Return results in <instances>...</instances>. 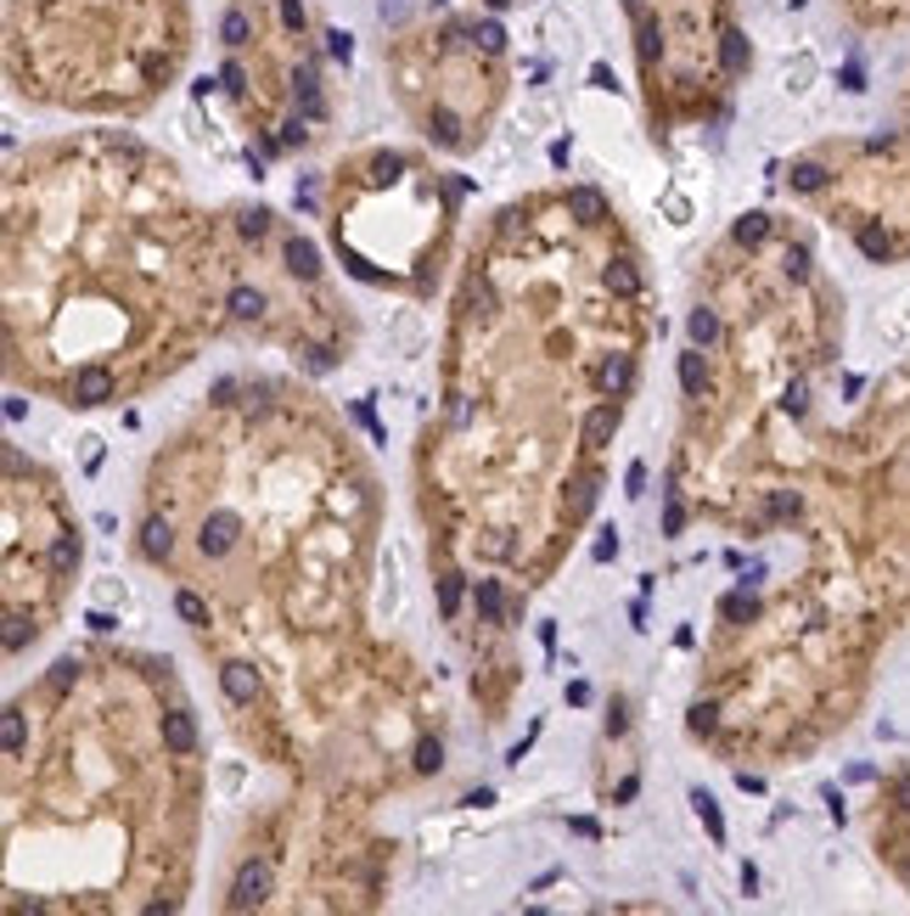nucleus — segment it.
Here are the masks:
<instances>
[{
  "label": "nucleus",
  "instance_id": "f257e3e1",
  "mask_svg": "<svg viewBox=\"0 0 910 916\" xmlns=\"http://www.w3.org/2000/svg\"><path fill=\"white\" fill-rule=\"evenodd\" d=\"M191 52L186 0H7V74L29 102L141 113Z\"/></svg>",
  "mask_w": 910,
  "mask_h": 916
},
{
  "label": "nucleus",
  "instance_id": "f03ea898",
  "mask_svg": "<svg viewBox=\"0 0 910 916\" xmlns=\"http://www.w3.org/2000/svg\"><path fill=\"white\" fill-rule=\"evenodd\" d=\"M793 198L816 203L872 265L910 259V74L894 119L866 135H838L793 158Z\"/></svg>",
  "mask_w": 910,
  "mask_h": 916
},
{
  "label": "nucleus",
  "instance_id": "7ed1b4c3",
  "mask_svg": "<svg viewBox=\"0 0 910 916\" xmlns=\"http://www.w3.org/2000/svg\"><path fill=\"white\" fill-rule=\"evenodd\" d=\"M501 57L506 29L495 18H445L427 34H405L389 57V74L422 135H434L450 153H467L484 141V124L501 108Z\"/></svg>",
  "mask_w": 910,
  "mask_h": 916
},
{
  "label": "nucleus",
  "instance_id": "20e7f679",
  "mask_svg": "<svg viewBox=\"0 0 910 916\" xmlns=\"http://www.w3.org/2000/svg\"><path fill=\"white\" fill-rule=\"evenodd\" d=\"M877 854L910 889V770L905 777H888L883 793H877Z\"/></svg>",
  "mask_w": 910,
  "mask_h": 916
},
{
  "label": "nucleus",
  "instance_id": "39448f33",
  "mask_svg": "<svg viewBox=\"0 0 910 916\" xmlns=\"http://www.w3.org/2000/svg\"><path fill=\"white\" fill-rule=\"evenodd\" d=\"M108 400H119V377L108 366H79L68 377V405L90 411V405H108Z\"/></svg>",
  "mask_w": 910,
  "mask_h": 916
},
{
  "label": "nucleus",
  "instance_id": "423d86ee",
  "mask_svg": "<svg viewBox=\"0 0 910 916\" xmlns=\"http://www.w3.org/2000/svg\"><path fill=\"white\" fill-rule=\"evenodd\" d=\"M854 29H910V0H843Z\"/></svg>",
  "mask_w": 910,
  "mask_h": 916
},
{
  "label": "nucleus",
  "instance_id": "0eeeda50",
  "mask_svg": "<svg viewBox=\"0 0 910 916\" xmlns=\"http://www.w3.org/2000/svg\"><path fill=\"white\" fill-rule=\"evenodd\" d=\"M562 209H568V220H580V225H602V220H613V209H607V198L596 186H573V191H562Z\"/></svg>",
  "mask_w": 910,
  "mask_h": 916
},
{
  "label": "nucleus",
  "instance_id": "6e6552de",
  "mask_svg": "<svg viewBox=\"0 0 910 916\" xmlns=\"http://www.w3.org/2000/svg\"><path fill=\"white\" fill-rule=\"evenodd\" d=\"M265 894H270V865H265V860H248L243 872H236L231 905H236V911H248V905H259Z\"/></svg>",
  "mask_w": 910,
  "mask_h": 916
},
{
  "label": "nucleus",
  "instance_id": "1a4fd4ad",
  "mask_svg": "<svg viewBox=\"0 0 910 916\" xmlns=\"http://www.w3.org/2000/svg\"><path fill=\"white\" fill-rule=\"evenodd\" d=\"M164 748L180 753V759L198 748V719H191V708H169L164 714Z\"/></svg>",
  "mask_w": 910,
  "mask_h": 916
},
{
  "label": "nucleus",
  "instance_id": "9d476101",
  "mask_svg": "<svg viewBox=\"0 0 910 916\" xmlns=\"http://www.w3.org/2000/svg\"><path fill=\"white\" fill-rule=\"evenodd\" d=\"M220 686H225V697L243 708V703H254L259 697V674H254V663H225L220 669Z\"/></svg>",
  "mask_w": 910,
  "mask_h": 916
},
{
  "label": "nucleus",
  "instance_id": "9b49d317",
  "mask_svg": "<svg viewBox=\"0 0 910 916\" xmlns=\"http://www.w3.org/2000/svg\"><path fill=\"white\" fill-rule=\"evenodd\" d=\"M686 326H692V344L697 349H720L726 344V321H720V310H708V304H697Z\"/></svg>",
  "mask_w": 910,
  "mask_h": 916
},
{
  "label": "nucleus",
  "instance_id": "f8f14e48",
  "mask_svg": "<svg viewBox=\"0 0 910 916\" xmlns=\"http://www.w3.org/2000/svg\"><path fill=\"white\" fill-rule=\"evenodd\" d=\"M596 382H602V394H607V400H618V394H625L630 382H636V360H630V355H607L602 371H596Z\"/></svg>",
  "mask_w": 910,
  "mask_h": 916
},
{
  "label": "nucleus",
  "instance_id": "ddd939ff",
  "mask_svg": "<svg viewBox=\"0 0 910 916\" xmlns=\"http://www.w3.org/2000/svg\"><path fill=\"white\" fill-rule=\"evenodd\" d=\"M141 551H147L153 562H169V557H175V528H169V517H147V523H141Z\"/></svg>",
  "mask_w": 910,
  "mask_h": 916
},
{
  "label": "nucleus",
  "instance_id": "4468645a",
  "mask_svg": "<svg viewBox=\"0 0 910 916\" xmlns=\"http://www.w3.org/2000/svg\"><path fill=\"white\" fill-rule=\"evenodd\" d=\"M287 270H293L299 281H315V276H321V254H315V243H304V236H287Z\"/></svg>",
  "mask_w": 910,
  "mask_h": 916
},
{
  "label": "nucleus",
  "instance_id": "2eb2a0df",
  "mask_svg": "<svg viewBox=\"0 0 910 916\" xmlns=\"http://www.w3.org/2000/svg\"><path fill=\"white\" fill-rule=\"evenodd\" d=\"M607 287H613L618 299H636V293H641V270H636L630 259H613V265H607Z\"/></svg>",
  "mask_w": 910,
  "mask_h": 916
},
{
  "label": "nucleus",
  "instance_id": "dca6fc26",
  "mask_svg": "<svg viewBox=\"0 0 910 916\" xmlns=\"http://www.w3.org/2000/svg\"><path fill=\"white\" fill-rule=\"evenodd\" d=\"M613 427H618V400H607V405H596V411H591L585 439H591V445H607V439H613Z\"/></svg>",
  "mask_w": 910,
  "mask_h": 916
},
{
  "label": "nucleus",
  "instance_id": "f3484780",
  "mask_svg": "<svg viewBox=\"0 0 910 916\" xmlns=\"http://www.w3.org/2000/svg\"><path fill=\"white\" fill-rule=\"evenodd\" d=\"M472 607H478V618H501V580H472Z\"/></svg>",
  "mask_w": 910,
  "mask_h": 916
},
{
  "label": "nucleus",
  "instance_id": "a211bd4d",
  "mask_svg": "<svg viewBox=\"0 0 910 916\" xmlns=\"http://www.w3.org/2000/svg\"><path fill=\"white\" fill-rule=\"evenodd\" d=\"M681 382H686V394H692V400H703V389H708V366H703V355H681Z\"/></svg>",
  "mask_w": 910,
  "mask_h": 916
},
{
  "label": "nucleus",
  "instance_id": "6ab92c4d",
  "mask_svg": "<svg viewBox=\"0 0 910 916\" xmlns=\"http://www.w3.org/2000/svg\"><path fill=\"white\" fill-rule=\"evenodd\" d=\"M52 568H57V573H74V568H79V540H74V528H63V535H57V546H52Z\"/></svg>",
  "mask_w": 910,
  "mask_h": 916
},
{
  "label": "nucleus",
  "instance_id": "aec40b11",
  "mask_svg": "<svg viewBox=\"0 0 910 916\" xmlns=\"http://www.w3.org/2000/svg\"><path fill=\"white\" fill-rule=\"evenodd\" d=\"M686 726H692V737H714V731H720V703H692Z\"/></svg>",
  "mask_w": 910,
  "mask_h": 916
},
{
  "label": "nucleus",
  "instance_id": "412c9836",
  "mask_svg": "<svg viewBox=\"0 0 910 916\" xmlns=\"http://www.w3.org/2000/svg\"><path fill=\"white\" fill-rule=\"evenodd\" d=\"M231 315H265V293H259V287H236V293H231Z\"/></svg>",
  "mask_w": 910,
  "mask_h": 916
},
{
  "label": "nucleus",
  "instance_id": "4be33fe9",
  "mask_svg": "<svg viewBox=\"0 0 910 916\" xmlns=\"http://www.w3.org/2000/svg\"><path fill=\"white\" fill-rule=\"evenodd\" d=\"M692 804H697V815H703L708 838H714V844H726V822H720V809H714V798H708V793H692Z\"/></svg>",
  "mask_w": 910,
  "mask_h": 916
},
{
  "label": "nucleus",
  "instance_id": "5701e85b",
  "mask_svg": "<svg viewBox=\"0 0 910 916\" xmlns=\"http://www.w3.org/2000/svg\"><path fill=\"white\" fill-rule=\"evenodd\" d=\"M175 613H180L186 624H209V602H203L198 591H180V596H175Z\"/></svg>",
  "mask_w": 910,
  "mask_h": 916
},
{
  "label": "nucleus",
  "instance_id": "b1692460",
  "mask_svg": "<svg viewBox=\"0 0 910 916\" xmlns=\"http://www.w3.org/2000/svg\"><path fill=\"white\" fill-rule=\"evenodd\" d=\"M439 607H445V618L461 613V580H456V573H445V580H439Z\"/></svg>",
  "mask_w": 910,
  "mask_h": 916
},
{
  "label": "nucleus",
  "instance_id": "393cba45",
  "mask_svg": "<svg viewBox=\"0 0 910 916\" xmlns=\"http://www.w3.org/2000/svg\"><path fill=\"white\" fill-rule=\"evenodd\" d=\"M7 753H12V759L23 753V708H12V714H7Z\"/></svg>",
  "mask_w": 910,
  "mask_h": 916
},
{
  "label": "nucleus",
  "instance_id": "a878e982",
  "mask_svg": "<svg viewBox=\"0 0 910 916\" xmlns=\"http://www.w3.org/2000/svg\"><path fill=\"white\" fill-rule=\"evenodd\" d=\"M439 759H445V748L427 737V742H416V770H439Z\"/></svg>",
  "mask_w": 910,
  "mask_h": 916
},
{
  "label": "nucleus",
  "instance_id": "bb28decb",
  "mask_svg": "<svg viewBox=\"0 0 910 916\" xmlns=\"http://www.w3.org/2000/svg\"><path fill=\"white\" fill-rule=\"evenodd\" d=\"M613 551H618V535H613V528H607V535H602V540H596V562H607V557H613Z\"/></svg>",
  "mask_w": 910,
  "mask_h": 916
}]
</instances>
